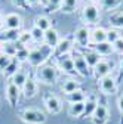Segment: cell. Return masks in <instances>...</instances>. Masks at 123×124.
Here are the masks:
<instances>
[{
	"label": "cell",
	"instance_id": "1",
	"mask_svg": "<svg viewBox=\"0 0 123 124\" xmlns=\"http://www.w3.org/2000/svg\"><path fill=\"white\" fill-rule=\"evenodd\" d=\"M53 55V49L46 46L44 43L40 44L39 47H34V49H30V56H28V62L30 65L34 67V68H39L42 65H44V62L48 61L49 58H52Z\"/></svg>",
	"mask_w": 123,
	"mask_h": 124
},
{
	"label": "cell",
	"instance_id": "2",
	"mask_svg": "<svg viewBox=\"0 0 123 124\" xmlns=\"http://www.w3.org/2000/svg\"><path fill=\"white\" fill-rule=\"evenodd\" d=\"M36 80L40 81L42 84L52 86L58 80V70L53 65H42L36 71Z\"/></svg>",
	"mask_w": 123,
	"mask_h": 124
},
{
	"label": "cell",
	"instance_id": "3",
	"mask_svg": "<svg viewBox=\"0 0 123 124\" xmlns=\"http://www.w3.org/2000/svg\"><path fill=\"white\" fill-rule=\"evenodd\" d=\"M19 118L25 124H43V123H46V120H48L46 114L43 111H40V109H36V108H28V109L21 111Z\"/></svg>",
	"mask_w": 123,
	"mask_h": 124
},
{
	"label": "cell",
	"instance_id": "4",
	"mask_svg": "<svg viewBox=\"0 0 123 124\" xmlns=\"http://www.w3.org/2000/svg\"><path fill=\"white\" fill-rule=\"evenodd\" d=\"M101 18L99 15V8L98 5H94V3H86L82 9V19L83 22L88 25H95Z\"/></svg>",
	"mask_w": 123,
	"mask_h": 124
},
{
	"label": "cell",
	"instance_id": "5",
	"mask_svg": "<svg viewBox=\"0 0 123 124\" xmlns=\"http://www.w3.org/2000/svg\"><path fill=\"white\" fill-rule=\"evenodd\" d=\"M73 46H74V37L73 36H67L64 39H61L58 46L53 49V58L59 59V58H62V56H67L71 50H73Z\"/></svg>",
	"mask_w": 123,
	"mask_h": 124
},
{
	"label": "cell",
	"instance_id": "6",
	"mask_svg": "<svg viewBox=\"0 0 123 124\" xmlns=\"http://www.w3.org/2000/svg\"><path fill=\"white\" fill-rule=\"evenodd\" d=\"M98 86H99V90H101L102 95L111 96V95H114V93L117 92L119 83H117V80L114 78V77L110 74V75L104 77V78H101V80L98 81Z\"/></svg>",
	"mask_w": 123,
	"mask_h": 124
},
{
	"label": "cell",
	"instance_id": "7",
	"mask_svg": "<svg viewBox=\"0 0 123 124\" xmlns=\"http://www.w3.org/2000/svg\"><path fill=\"white\" fill-rule=\"evenodd\" d=\"M73 37H74V43H77L82 49L90 47V30L86 25L79 27L77 30L74 31Z\"/></svg>",
	"mask_w": 123,
	"mask_h": 124
},
{
	"label": "cell",
	"instance_id": "8",
	"mask_svg": "<svg viewBox=\"0 0 123 124\" xmlns=\"http://www.w3.org/2000/svg\"><path fill=\"white\" fill-rule=\"evenodd\" d=\"M43 103H44V108L48 109L49 114H59L61 109H62V102L61 99L56 96V95H52V93H46L43 96Z\"/></svg>",
	"mask_w": 123,
	"mask_h": 124
},
{
	"label": "cell",
	"instance_id": "9",
	"mask_svg": "<svg viewBox=\"0 0 123 124\" xmlns=\"http://www.w3.org/2000/svg\"><path fill=\"white\" fill-rule=\"evenodd\" d=\"M71 58H73V62H74L76 72H77L79 75H82V77H89L90 75V67L88 65V62L83 58V55L79 53V52H76Z\"/></svg>",
	"mask_w": 123,
	"mask_h": 124
},
{
	"label": "cell",
	"instance_id": "10",
	"mask_svg": "<svg viewBox=\"0 0 123 124\" xmlns=\"http://www.w3.org/2000/svg\"><path fill=\"white\" fill-rule=\"evenodd\" d=\"M5 93H6V101L8 103L15 108L19 101V95H21V89L18 86H15L10 80H8V84H6V89H5Z\"/></svg>",
	"mask_w": 123,
	"mask_h": 124
},
{
	"label": "cell",
	"instance_id": "11",
	"mask_svg": "<svg viewBox=\"0 0 123 124\" xmlns=\"http://www.w3.org/2000/svg\"><path fill=\"white\" fill-rule=\"evenodd\" d=\"M22 18L19 13H8L3 16V27L2 30H21Z\"/></svg>",
	"mask_w": 123,
	"mask_h": 124
},
{
	"label": "cell",
	"instance_id": "12",
	"mask_svg": "<svg viewBox=\"0 0 123 124\" xmlns=\"http://www.w3.org/2000/svg\"><path fill=\"white\" fill-rule=\"evenodd\" d=\"M21 92H22V95L25 99H31L34 98L37 93H39V83L36 78H33V77H28L25 84L21 87Z\"/></svg>",
	"mask_w": 123,
	"mask_h": 124
},
{
	"label": "cell",
	"instance_id": "13",
	"mask_svg": "<svg viewBox=\"0 0 123 124\" xmlns=\"http://www.w3.org/2000/svg\"><path fill=\"white\" fill-rule=\"evenodd\" d=\"M108 117H110V112H108V108H107L104 103H98L97 109L92 115V123L94 124H107L108 121Z\"/></svg>",
	"mask_w": 123,
	"mask_h": 124
},
{
	"label": "cell",
	"instance_id": "14",
	"mask_svg": "<svg viewBox=\"0 0 123 124\" xmlns=\"http://www.w3.org/2000/svg\"><path fill=\"white\" fill-rule=\"evenodd\" d=\"M111 70H113V64H111L110 61H107V59H102L95 68H92L95 78H98V80L104 78V77H107V75H110Z\"/></svg>",
	"mask_w": 123,
	"mask_h": 124
},
{
	"label": "cell",
	"instance_id": "15",
	"mask_svg": "<svg viewBox=\"0 0 123 124\" xmlns=\"http://www.w3.org/2000/svg\"><path fill=\"white\" fill-rule=\"evenodd\" d=\"M58 68L62 71L64 74L67 75H76V68H74V62H73V58L70 55L67 56H62L58 59Z\"/></svg>",
	"mask_w": 123,
	"mask_h": 124
},
{
	"label": "cell",
	"instance_id": "16",
	"mask_svg": "<svg viewBox=\"0 0 123 124\" xmlns=\"http://www.w3.org/2000/svg\"><path fill=\"white\" fill-rule=\"evenodd\" d=\"M59 40H61L59 33H58V31H56L55 28H51V30H48V31H44L43 43H44L46 46H49V47L55 49L56 46H58V43H59Z\"/></svg>",
	"mask_w": 123,
	"mask_h": 124
},
{
	"label": "cell",
	"instance_id": "17",
	"mask_svg": "<svg viewBox=\"0 0 123 124\" xmlns=\"http://www.w3.org/2000/svg\"><path fill=\"white\" fill-rule=\"evenodd\" d=\"M107 41V30L102 27H95L90 30V44H98Z\"/></svg>",
	"mask_w": 123,
	"mask_h": 124
},
{
	"label": "cell",
	"instance_id": "18",
	"mask_svg": "<svg viewBox=\"0 0 123 124\" xmlns=\"http://www.w3.org/2000/svg\"><path fill=\"white\" fill-rule=\"evenodd\" d=\"M82 55H83V58L86 59V62H88V65L90 67V70L95 68V67L99 64V62L102 61V56H99L94 49H88V50H85Z\"/></svg>",
	"mask_w": 123,
	"mask_h": 124
},
{
	"label": "cell",
	"instance_id": "19",
	"mask_svg": "<svg viewBox=\"0 0 123 124\" xmlns=\"http://www.w3.org/2000/svg\"><path fill=\"white\" fill-rule=\"evenodd\" d=\"M19 30H0V40L2 43H15L18 41Z\"/></svg>",
	"mask_w": 123,
	"mask_h": 124
},
{
	"label": "cell",
	"instance_id": "20",
	"mask_svg": "<svg viewBox=\"0 0 123 124\" xmlns=\"http://www.w3.org/2000/svg\"><path fill=\"white\" fill-rule=\"evenodd\" d=\"M90 49H94L99 56H108L111 55L114 50H113V44H110L108 41H102V43H98V44H92Z\"/></svg>",
	"mask_w": 123,
	"mask_h": 124
},
{
	"label": "cell",
	"instance_id": "21",
	"mask_svg": "<svg viewBox=\"0 0 123 124\" xmlns=\"http://www.w3.org/2000/svg\"><path fill=\"white\" fill-rule=\"evenodd\" d=\"M65 99H67V102H68V103H80V102H86L88 95H86V92H85V90L77 89L76 92L65 95Z\"/></svg>",
	"mask_w": 123,
	"mask_h": 124
},
{
	"label": "cell",
	"instance_id": "22",
	"mask_svg": "<svg viewBox=\"0 0 123 124\" xmlns=\"http://www.w3.org/2000/svg\"><path fill=\"white\" fill-rule=\"evenodd\" d=\"M98 103H99V102L97 101L95 96H89V98L86 99V102H85V112H83L82 117H85V118H92V115H94V112H95V109H97Z\"/></svg>",
	"mask_w": 123,
	"mask_h": 124
},
{
	"label": "cell",
	"instance_id": "23",
	"mask_svg": "<svg viewBox=\"0 0 123 124\" xmlns=\"http://www.w3.org/2000/svg\"><path fill=\"white\" fill-rule=\"evenodd\" d=\"M19 65H21V62L18 61V59H15V58H12V61H10V64L6 67V70L3 71V75L6 77V78L8 80H10L12 78V77L15 75V74H17L21 68H19Z\"/></svg>",
	"mask_w": 123,
	"mask_h": 124
},
{
	"label": "cell",
	"instance_id": "24",
	"mask_svg": "<svg viewBox=\"0 0 123 124\" xmlns=\"http://www.w3.org/2000/svg\"><path fill=\"white\" fill-rule=\"evenodd\" d=\"M77 89H80V81L74 80V78H67V80H64L62 84H61V90H62L65 95L76 92Z\"/></svg>",
	"mask_w": 123,
	"mask_h": 124
},
{
	"label": "cell",
	"instance_id": "25",
	"mask_svg": "<svg viewBox=\"0 0 123 124\" xmlns=\"http://www.w3.org/2000/svg\"><path fill=\"white\" fill-rule=\"evenodd\" d=\"M85 112V102H80V103H70L68 106V115L73 117V118H79L82 117Z\"/></svg>",
	"mask_w": 123,
	"mask_h": 124
},
{
	"label": "cell",
	"instance_id": "26",
	"mask_svg": "<svg viewBox=\"0 0 123 124\" xmlns=\"http://www.w3.org/2000/svg\"><path fill=\"white\" fill-rule=\"evenodd\" d=\"M34 27L40 28L43 33H44V31H48V30L52 28V22H51V19H49L48 16H43V15H40V16H36V18H34Z\"/></svg>",
	"mask_w": 123,
	"mask_h": 124
},
{
	"label": "cell",
	"instance_id": "27",
	"mask_svg": "<svg viewBox=\"0 0 123 124\" xmlns=\"http://www.w3.org/2000/svg\"><path fill=\"white\" fill-rule=\"evenodd\" d=\"M28 56H30V49L27 46H22L21 43L17 41V53H15V59H18L19 62H25L28 61Z\"/></svg>",
	"mask_w": 123,
	"mask_h": 124
},
{
	"label": "cell",
	"instance_id": "28",
	"mask_svg": "<svg viewBox=\"0 0 123 124\" xmlns=\"http://www.w3.org/2000/svg\"><path fill=\"white\" fill-rule=\"evenodd\" d=\"M108 22L113 28H123V12H113L108 16Z\"/></svg>",
	"mask_w": 123,
	"mask_h": 124
},
{
	"label": "cell",
	"instance_id": "29",
	"mask_svg": "<svg viewBox=\"0 0 123 124\" xmlns=\"http://www.w3.org/2000/svg\"><path fill=\"white\" fill-rule=\"evenodd\" d=\"M27 78H28V74H27V71H24V70H19L17 74H15L12 78H10V81L15 84V86H18L19 89L25 84V81H27Z\"/></svg>",
	"mask_w": 123,
	"mask_h": 124
},
{
	"label": "cell",
	"instance_id": "30",
	"mask_svg": "<svg viewBox=\"0 0 123 124\" xmlns=\"http://www.w3.org/2000/svg\"><path fill=\"white\" fill-rule=\"evenodd\" d=\"M99 8L104 10H114L122 5V0H99Z\"/></svg>",
	"mask_w": 123,
	"mask_h": 124
},
{
	"label": "cell",
	"instance_id": "31",
	"mask_svg": "<svg viewBox=\"0 0 123 124\" xmlns=\"http://www.w3.org/2000/svg\"><path fill=\"white\" fill-rule=\"evenodd\" d=\"M79 6V0H62V6H61V12L64 13H73Z\"/></svg>",
	"mask_w": 123,
	"mask_h": 124
},
{
	"label": "cell",
	"instance_id": "32",
	"mask_svg": "<svg viewBox=\"0 0 123 124\" xmlns=\"http://www.w3.org/2000/svg\"><path fill=\"white\" fill-rule=\"evenodd\" d=\"M2 44V52L10 58L15 56V53H17V44L15 43H0Z\"/></svg>",
	"mask_w": 123,
	"mask_h": 124
},
{
	"label": "cell",
	"instance_id": "33",
	"mask_svg": "<svg viewBox=\"0 0 123 124\" xmlns=\"http://www.w3.org/2000/svg\"><path fill=\"white\" fill-rule=\"evenodd\" d=\"M33 37H31V33L30 31H21L19 33V37H18V43H21L22 46H27L30 43H33Z\"/></svg>",
	"mask_w": 123,
	"mask_h": 124
},
{
	"label": "cell",
	"instance_id": "34",
	"mask_svg": "<svg viewBox=\"0 0 123 124\" xmlns=\"http://www.w3.org/2000/svg\"><path fill=\"white\" fill-rule=\"evenodd\" d=\"M44 6H46V10H48V12L61 10V6H62V0H49V2L46 3Z\"/></svg>",
	"mask_w": 123,
	"mask_h": 124
},
{
	"label": "cell",
	"instance_id": "35",
	"mask_svg": "<svg viewBox=\"0 0 123 124\" xmlns=\"http://www.w3.org/2000/svg\"><path fill=\"white\" fill-rule=\"evenodd\" d=\"M119 39H120V34H119V31H117L116 28H110V30H107V41H108L110 44L116 43Z\"/></svg>",
	"mask_w": 123,
	"mask_h": 124
},
{
	"label": "cell",
	"instance_id": "36",
	"mask_svg": "<svg viewBox=\"0 0 123 124\" xmlns=\"http://www.w3.org/2000/svg\"><path fill=\"white\" fill-rule=\"evenodd\" d=\"M30 33H31V37H33V40H34V41H43L44 33H43L40 28H37V27H34V25H33V28L30 30Z\"/></svg>",
	"mask_w": 123,
	"mask_h": 124
},
{
	"label": "cell",
	"instance_id": "37",
	"mask_svg": "<svg viewBox=\"0 0 123 124\" xmlns=\"http://www.w3.org/2000/svg\"><path fill=\"white\" fill-rule=\"evenodd\" d=\"M10 61H12V58L10 56H8V55H5L3 52H0V71H5L6 70V67L10 64Z\"/></svg>",
	"mask_w": 123,
	"mask_h": 124
},
{
	"label": "cell",
	"instance_id": "38",
	"mask_svg": "<svg viewBox=\"0 0 123 124\" xmlns=\"http://www.w3.org/2000/svg\"><path fill=\"white\" fill-rule=\"evenodd\" d=\"M113 50H114V53L123 56V37H120L116 43H113Z\"/></svg>",
	"mask_w": 123,
	"mask_h": 124
},
{
	"label": "cell",
	"instance_id": "39",
	"mask_svg": "<svg viewBox=\"0 0 123 124\" xmlns=\"http://www.w3.org/2000/svg\"><path fill=\"white\" fill-rule=\"evenodd\" d=\"M12 5L15 8H19V9H27L28 8V3H27V0H10Z\"/></svg>",
	"mask_w": 123,
	"mask_h": 124
},
{
	"label": "cell",
	"instance_id": "40",
	"mask_svg": "<svg viewBox=\"0 0 123 124\" xmlns=\"http://www.w3.org/2000/svg\"><path fill=\"white\" fill-rule=\"evenodd\" d=\"M123 80V58L120 59V64H119V77H117V83Z\"/></svg>",
	"mask_w": 123,
	"mask_h": 124
},
{
	"label": "cell",
	"instance_id": "41",
	"mask_svg": "<svg viewBox=\"0 0 123 124\" xmlns=\"http://www.w3.org/2000/svg\"><path fill=\"white\" fill-rule=\"evenodd\" d=\"M117 108H119V111L123 114V95H120L117 98Z\"/></svg>",
	"mask_w": 123,
	"mask_h": 124
},
{
	"label": "cell",
	"instance_id": "42",
	"mask_svg": "<svg viewBox=\"0 0 123 124\" xmlns=\"http://www.w3.org/2000/svg\"><path fill=\"white\" fill-rule=\"evenodd\" d=\"M27 3H28V6H37L39 3H40V0H27Z\"/></svg>",
	"mask_w": 123,
	"mask_h": 124
},
{
	"label": "cell",
	"instance_id": "43",
	"mask_svg": "<svg viewBox=\"0 0 123 124\" xmlns=\"http://www.w3.org/2000/svg\"><path fill=\"white\" fill-rule=\"evenodd\" d=\"M99 2V0H86V3H94V5H97Z\"/></svg>",
	"mask_w": 123,
	"mask_h": 124
},
{
	"label": "cell",
	"instance_id": "44",
	"mask_svg": "<svg viewBox=\"0 0 123 124\" xmlns=\"http://www.w3.org/2000/svg\"><path fill=\"white\" fill-rule=\"evenodd\" d=\"M0 27H3V16H2V13H0Z\"/></svg>",
	"mask_w": 123,
	"mask_h": 124
},
{
	"label": "cell",
	"instance_id": "45",
	"mask_svg": "<svg viewBox=\"0 0 123 124\" xmlns=\"http://www.w3.org/2000/svg\"><path fill=\"white\" fill-rule=\"evenodd\" d=\"M48 2H49V0H40V3H43V5H46Z\"/></svg>",
	"mask_w": 123,
	"mask_h": 124
},
{
	"label": "cell",
	"instance_id": "46",
	"mask_svg": "<svg viewBox=\"0 0 123 124\" xmlns=\"http://www.w3.org/2000/svg\"><path fill=\"white\" fill-rule=\"evenodd\" d=\"M0 52H2V44H0Z\"/></svg>",
	"mask_w": 123,
	"mask_h": 124
}]
</instances>
